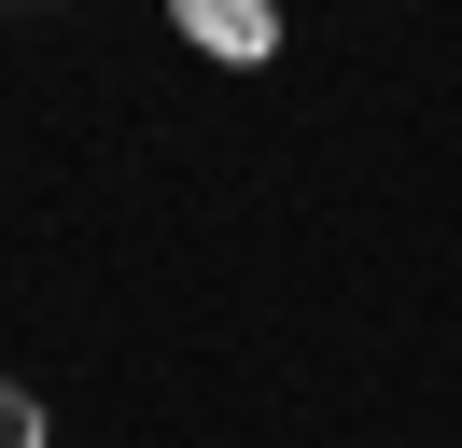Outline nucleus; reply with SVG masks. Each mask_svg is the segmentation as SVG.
Wrapping results in <instances>:
<instances>
[{
	"label": "nucleus",
	"mask_w": 462,
	"mask_h": 448,
	"mask_svg": "<svg viewBox=\"0 0 462 448\" xmlns=\"http://www.w3.org/2000/svg\"><path fill=\"white\" fill-rule=\"evenodd\" d=\"M182 14V42H210V56H281V0H169Z\"/></svg>",
	"instance_id": "f257e3e1"
},
{
	"label": "nucleus",
	"mask_w": 462,
	"mask_h": 448,
	"mask_svg": "<svg viewBox=\"0 0 462 448\" xmlns=\"http://www.w3.org/2000/svg\"><path fill=\"white\" fill-rule=\"evenodd\" d=\"M0 448H57V420H42L29 378H0Z\"/></svg>",
	"instance_id": "f03ea898"
}]
</instances>
